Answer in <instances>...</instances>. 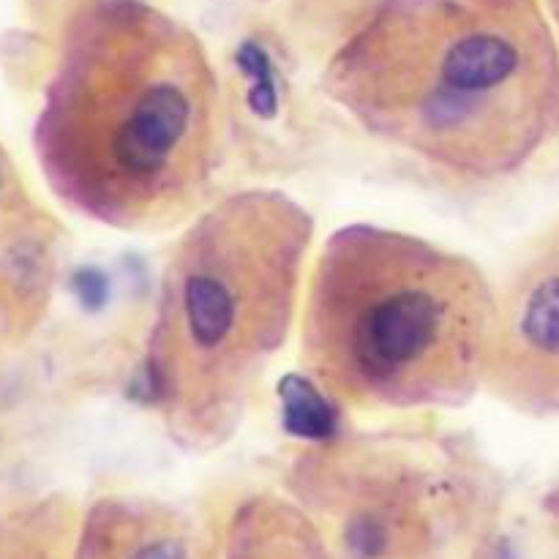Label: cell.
I'll return each mask as SVG.
<instances>
[{"label": "cell", "mask_w": 559, "mask_h": 559, "mask_svg": "<svg viewBox=\"0 0 559 559\" xmlns=\"http://www.w3.org/2000/svg\"><path fill=\"white\" fill-rule=\"evenodd\" d=\"M222 151V85L189 25L145 0L71 16L33 123L60 205L118 233L175 229L205 207Z\"/></svg>", "instance_id": "cell-1"}, {"label": "cell", "mask_w": 559, "mask_h": 559, "mask_svg": "<svg viewBox=\"0 0 559 559\" xmlns=\"http://www.w3.org/2000/svg\"><path fill=\"white\" fill-rule=\"evenodd\" d=\"M322 91L385 145L502 180L559 134V36L540 0H382Z\"/></svg>", "instance_id": "cell-2"}, {"label": "cell", "mask_w": 559, "mask_h": 559, "mask_svg": "<svg viewBox=\"0 0 559 559\" xmlns=\"http://www.w3.org/2000/svg\"><path fill=\"white\" fill-rule=\"evenodd\" d=\"M311 213L276 189L202 207L175 240L142 360L145 396L189 453L227 445L300 320Z\"/></svg>", "instance_id": "cell-3"}, {"label": "cell", "mask_w": 559, "mask_h": 559, "mask_svg": "<svg viewBox=\"0 0 559 559\" xmlns=\"http://www.w3.org/2000/svg\"><path fill=\"white\" fill-rule=\"evenodd\" d=\"M300 369L342 407H462L486 388L495 282L420 235L347 224L309 262Z\"/></svg>", "instance_id": "cell-4"}, {"label": "cell", "mask_w": 559, "mask_h": 559, "mask_svg": "<svg viewBox=\"0 0 559 559\" xmlns=\"http://www.w3.org/2000/svg\"><path fill=\"white\" fill-rule=\"evenodd\" d=\"M484 391L519 415L559 420V213L519 246L495 282Z\"/></svg>", "instance_id": "cell-5"}, {"label": "cell", "mask_w": 559, "mask_h": 559, "mask_svg": "<svg viewBox=\"0 0 559 559\" xmlns=\"http://www.w3.org/2000/svg\"><path fill=\"white\" fill-rule=\"evenodd\" d=\"M58 222L0 145V336L22 342L41 322L55 282Z\"/></svg>", "instance_id": "cell-6"}, {"label": "cell", "mask_w": 559, "mask_h": 559, "mask_svg": "<svg viewBox=\"0 0 559 559\" xmlns=\"http://www.w3.org/2000/svg\"><path fill=\"white\" fill-rule=\"evenodd\" d=\"M71 559H224V530L156 497L107 495L82 513Z\"/></svg>", "instance_id": "cell-7"}, {"label": "cell", "mask_w": 559, "mask_h": 559, "mask_svg": "<svg viewBox=\"0 0 559 559\" xmlns=\"http://www.w3.org/2000/svg\"><path fill=\"white\" fill-rule=\"evenodd\" d=\"M224 559H333L320 524L298 500L246 497L224 527Z\"/></svg>", "instance_id": "cell-8"}, {"label": "cell", "mask_w": 559, "mask_h": 559, "mask_svg": "<svg viewBox=\"0 0 559 559\" xmlns=\"http://www.w3.org/2000/svg\"><path fill=\"white\" fill-rule=\"evenodd\" d=\"M555 511H557V516H559V502H557V508H555Z\"/></svg>", "instance_id": "cell-9"}, {"label": "cell", "mask_w": 559, "mask_h": 559, "mask_svg": "<svg viewBox=\"0 0 559 559\" xmlns=\"http://www.w3.org/2000/svg\"><path fill=\"white\" fill-rule=\"evenodd\" d=\"M0 344H5V342H3V336H0Z\"/></svg>", "instance_id": "cell-10"}]
</instances>
